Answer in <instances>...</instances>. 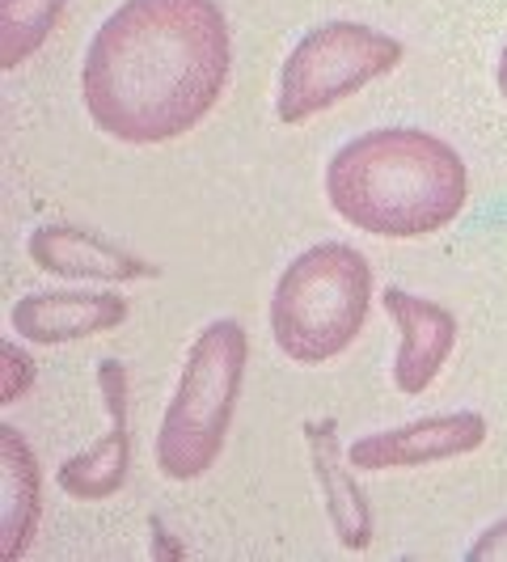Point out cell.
Here are the masks:
<instances>
[{
	"label": "cell",
	"mask_w": 507,
	"mask_h": 562,
	"mask_svg": "<svg viewBox=\"0 0 507 562\" xmlns=\"http://www.w3.org/2000/svg\"><path fill=\"white\" fill-rule=\"evenodd\" d=\"M228 68L221 0H123L84 47V114L119 144L178 140L216 111Z\"/></svg>",
	"instance_id": "6da1fadb"
},
{
	"label": "cell",
	"mask_w": 507,
	"mask_h": 562,
	"mask_svg": "<svg viewBox=\"0 0 507 562\" xmlns=\"http://www.w3.org/2000/svg\"><path fill=\"white\" fill-rule=\"evenodd\" d=\"M326 199L351 228L410 241L465 212L470 173L449 140L422 127H372L330 157Z\"/></svg>",
	"instance_id": "7a4b0ae2"
},
{
	"label": "cell",
	"mask_w": 507,
	"mask_h": 562,
	"mask_svg": "<svg viewBox=\"0 0 507 562\" xmlns=\"http://www.w3.org/2000/svg\"><path fill=\"white\" fill-rule=\"evenodd\" d=\"M246 360H250V335L237 317L207 322L191 342L153 449L157 470L169 482H195L221 461L246 381Z\"/></svg>",
	"instance_id": "3957f363"
},
{
	"label": "cell",
	"mask_w": 507,
	"mask_h": 562,
	"mask_svg": "<svg viewBox=\"0 0 507 562\" xmlns=\"http://www.w3.org/2000/svg\"><path fill=\"white\" fill-rule=\"evenodd\" d=\"M372 310V267L347 241L296 254L271 292V335L292 364L338 360L364 330Z\"/></svg>",
	"instance_id": "277c9868"
},
{
	"label": "cell",
	"mask_w": 507,
	"mask_h": 562,
	"mask_svg": "<svg viewBox=\"0 0 507 562\" xmlns=\"http://www.w3.org/2000/svg\"><path fill=\"white\" fill-rule=\"evenodd\" d=\"M406 47L394 34L364 22H322L313 26L280 68L275 114L283 127H301L313 114L330 111L338 102L356 98L364 85L394 72Z\"/></svg>",
	"instance_id": "5b68a950"
},
{
	"label": "cell",
	"mask_w": 507,
	"mask_h": 562,
	"mask_svg": "<svg viewBox=\"0 0 507 562\" xmlns=\"http://www.w3.org/2000/svg\"><path fill=\"white\" fill-rule=\"evenodd\" d=\"M491 436V423L478 411H449V415H427V419L402 423L390 431H372L360 436L347 461L360 474H385V470H422L436 461L452 457H470L478 452Z\"/></svg>",
	"instance_id": "8992f818"
},
{
	"label": "cell",
	"mask_w": 507,
	"mask_h": 562,
	"mask_svg": "<svg viewBox=\"0 0 507 562\" xmlns=\"http://www.w3.org/2000/svg\"><path fill=\"white\" fill-rule=\"evenodd\" d=\"M98 390L106 402V431L89 449L64 457L56 486L81 504H102L127 486L132 470V423H127V368L119 360H98Z\"/></svg>",
	"instance_id": "52a82bcc"
},
{
	"label": "cell",
	"mask_w": 507,
	"mask_h": 562,
	"mask_svg": "<svg viewBox=\"0 0 507 562\" xmlns=\"http://www.w3.org/2000/svg\"><path fill=\"white\" fill-rule=\"evenodd\" d=\"M381 305L397 326V360H394V385L397 394H422L436 385V376L444 372L449 356L457 351V317L440 301L415 296L406 288H385Z\"/></svg>",
	"instance_id": "ba28073f"
},
{
	"label": "cell",
	"mask_w": 507,
	"mask_h": 562,
	"mask_svg": "<svg viewBox=\"0 0 507 562\" xmlns=\"http://www.w3.org/2000/svg\"><path fill=\"white\" fill-rule=\"evenodd\" d=\"M30 262L47 276L81 283H136L157 280L161 271L136 250L81 225H38L26 241Z\"/></svg>",
	"instance_id": "9c48e42d"
},
{
	"label": "cell",
	"mask_w": 507,
	"mask_h": 562,
	"mask_svg": "<svg viewBox=\"0 0 507 562\" xmlns=\"http://www.w3.org/2000/svg\"><path fill=\"white\" fill-rule=\"evenodd\" d=\"M123 322H127V301L119 292H84V288L30 292L9 310V326L18 330V338L38 347L111 335Z\"/></svg>",
	"instance_id": "30bf717a"
},
{
	"label": "cell",
	"mask_w": 507,
	"mask_h": 562,
	"mask_svg": "<svg viewBox=\"0 0 507 562\" xmlns=\"http://www.w3.org/2000/svg\"><path fill=\"white\" fill-rule=\"evenodd\" d=\"M305 445H309L313 479L322 491L326 516L335 525L342 550H368L372 546V512L364 491L356 486V470L338 449V419H305Z\"/></svg>",
	"instance_id": "8fae6325"
},
{
	"label": "cell",
	"mask_w": 507,
	"mask_h": 562,
	"mask_svg": "<svg viewBox=\"0 0 507 562\" xmlns=\"http://www.w3.org/2000/svg\"><path fill=\"white\" fill-rule=\"evenodd\" d=\"M43 520V465L13 423H0V559L18 562Z\"/></svg>",
	"instance_id": "7c38bea8"
},
{
	"label": "cell",
	"mask_w": 507,
	"mask_h": 562,
	"mask_svg": "<svg viewBox=\"0 0 507 562\" xmlns=\"http://www.w3.org/2000/svg\"><path fill=\"white\" fill-rule=\"evenodd\" d=\"M68 0H0V68L26 64L59 26Z\"/></svg>",
	"instance_id": "4fadbf2b"
},
{
	"label": "cell",
	"mask_w": 507,
	"mask_h": 562,
	"mask_svg": "<svg viewBox=\"0 0 507 562\" xmlns=\"http://www.w3.org/2000/svg\"><path fill=\"white\" fill-rule=\"evenodd\" d=\"M30 385H34V360H30V351H22L13 338H4L0 342V402L4 406L22 402L30 394Z\"/></svg>",
	"instance_id": "5bb4252c"
},
{
	"label": "cell",
	"mask_w": 507,
	"mask_h": 562,
	"mask_svg": "<svg viewBox=\"0 0 507 562\" xmlns=\"http://www.w3.org/2000/svg\"><path fill=\"white\" fill-rule=\"evenodd\" d=\"M465 559L470 562H507V516L504 520H495L491 529H482L478 541L465 550Z\"/></svg>",
	"instance_id": "9a60e30c"
},
{
	"label": "cell",
	"mask_w": 507,
	"mask_h": 562,
	"mask_svg": "<svg viewBox=\"0 0 507 562\" xmlns=\"http://www.w3.org/2000/svg\"><path fill=\"white\" fill-rule=\"evenodd\" d=\"M495 89L504 93V102H507V43H504V52H499V64H495Z\"/></svg>",
	"instance_id": "2e32d148"
}]
</instances>
